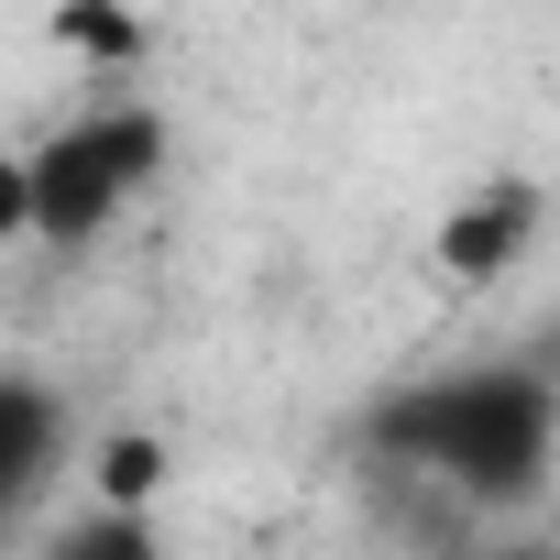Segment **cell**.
<instances>
[{
    "label": "cell",
    "mask_w": 560,
    "mask_h": 560,
    "mask_svg": "<svg viewBox=\"0 0 560 560\" xmlns=\"http://www.w3.org/2000/svg\"><path fill=\"white\" fill-rule=\"evenodd\" d=\"M89 483H100V505H154L165 494V440H143V429L100 440L89 451Z\"/></svg>",
    "instance_id": "8992f818"
},
{
    "label": "cell",
    "mask_w": 560,
    "mask_h": 560,
    "mask_svg": "<svg viewBox=\"0 0 560 560\" xmlns=\"http://www.w3.org/2000/svg\"><path fill=\"white\" fill-rule=\"evenodd\" d=\"M78 462V407L45 363H0V538H23Z\"/></svg>",
    "instance_id": "277c9868"
},
{
    "label": "cell",
    "mask_w": 560,
    "mask_h": 560,
    "mask_svg": "<svg viewBox=\"0 0 560 560\" xmlns=\"http://www.w3.org/2000/svg\"><path fill=\"white\" fill-rule=\"evenodd\" d=\"M165 165H176V121H165V100H132V89L100 100V110H78V121H56V132H34L23 143L34 242H56V253L110 242L165 187Z\"/></svg>",
    "instance_id": "7a4b0ae2"
},
{
    "label": "cell",
    "mask_w": 560,
    "mask_h": 560,
    "mask_svg": "<svg viewBox=\"0 0 560 560\" xmlns=\"http://www.w3.org/2000/svg\"><path fill=\"white\" fill-rule=\"evenodd\" d=\"M45 45L78 56V67H100V78H132V67L154 56V23H143V0H56V12H45Z\"/></svg>",
    "instance_id": "5b68a950"
},
{
    "label": "cell",
    "mask_w": 560,
    "mask_h": 560,
    "mask_svg": "<svg viewBox=\"0 0 560 560\" xmlns=\"http://www.w3.org/2000/svg\"><path fill=\"white\" fill-rule=\"evenodd\" d=\"M538 242H549V187L538 176H483V187H462L429 220V264H440V287H462V298H494Z\"/></svg>",
    "instance_id": "3957f363"
},
{
    "label": "cell",
    "mask_w": 560,
    "mask_h": 560,
    "mask_svg": "<svg viewBox=\"0 0 560 560\" xmlns=\"http://www.w3.org/2000/svg\"><path fill=\"white\" fill-rule=\"evenodd\" d=\"M352 451L374 472L440 483L462 516H516L560 472V374L538 352H472V363L396 374L363 396Z\"/></svg>",
    "instance_id": "6da1fadb"
},
{
    "label": "cell",
    "mask_w": 560,
    "mask_h": 560,
    "mask_svg": "<svg viewBox=\"0 0 560 560\" xmlns=\"http://www.w3.org/2000/svg\"><path fill=\"white\" fill-rule=\"evenodd\" d=\"M12 242H34V187H23V154L0 143V253Z\"/></svg>",
    "instance_id": "52a82bcc"
}]
</instances>
